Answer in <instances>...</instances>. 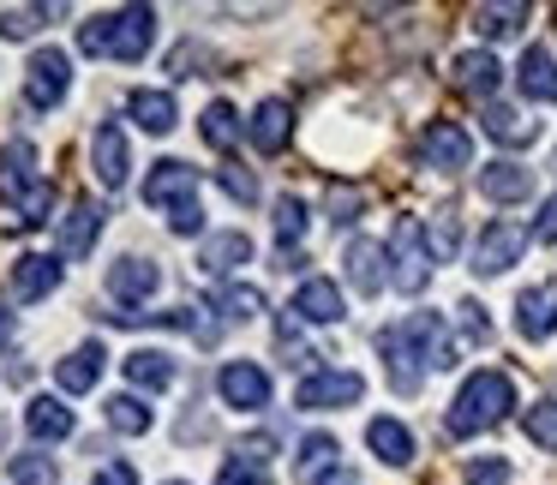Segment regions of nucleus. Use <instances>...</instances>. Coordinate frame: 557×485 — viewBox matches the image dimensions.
I'll list each match as a JSON object with an SVG mask.
<instances>
[{"label": "nucleus", "instance_id": "9b49d317", "mask_svg": "<svg viewBox=\"0 0 557 485\" xmlns=\"http://www.w3.org/2000/svg\"><path fill=\"white\" fill-rule=\"evenodd\" d=\"M216 389H222V401L240 408V413L270 408V377H264V365H252V360H228L216 372Z\"/></svg>", "mask_w": 557, "mask_h": 485}, {"label": "nucleus", "instance_id": "b1692460", "mask_svg": "<svg viewBox=\"0 0 557 485\" xmlns=\"http://www.w3.org/2000/svg\"><path fill=\"white\" fill-rule=\"evenodd\" d=\"M102 377V341H85V348H73L61 365H54V384L66 389V396H85V389H97Z\"/></svg>", "mask_w": 557, "mask_h": 485}, {"label": "nucleus", "instance_id": "2f4dec72", "mask_svg": "<svg viewBox=\"0 0 557 485\" xmlns=\"http://www.w3.org/2000/svg\"><path fill=\"white\" fill-rule=\"evenodd\" d=\"M102 420H109V425H114V432H121V437H145L157 413H150V408H145V401H138V396H109V401H102Z\"/></svg>", "mask_w": 557, "mask_h": 485}, {"label": "nucleus", "instance_id": "7ed1b4c3", "mask_svg": "<svg viewBox=\"0 0 557 485\" xmlns=\"http://www.w3.org/2000/svg\"><path fill=\"white\" fill-rule=\"evenodd\" d=\"M509 408H516V384H509L504 372H473L468 384L456 389L444 425H449V437H480V432H492V425H504Z\"/></svg>", "mask_w": 557, "mask_h": 485}, {"label": "nucleus", "instance_id": "a878e982", "mask_svg": "<svg viewBox=\"0 0 557 485\" xmlns=\"http://www.w3.org/2000/svg\"><path fill=\"white\" fill-rule=\"evenodd\" d=\"M126 114H133V121L145 126L150 138L174 133V121H181V109H174L169 90H133V97H126Z\"/></svg>", "mask_w": 557, "mask_h": 485}, {"label": "nucleus", "instance_id": "1a4fd4ad", "mask_svg": "<svg viewBox=\"0 0 557 485\" xmlns=\"http://www.w3.org/2000/svg\"><path fill=\"white\" fill-rule=\"evenodd\" d=\"M90 169H97V181L109 186H126V174H133V145H126V126L121 121H97V133H90Z\"/></svg>", "mask_w": 557, "mask_h": 485}, {"label": "nucleus", "instance_id": "79ce46f5", "mask_svg": "<svg viewBox=\"0 0 557 485\" xmlns=\"http://www.w3.org/2000/svg\"><path fill=\"white\" fill-rule=\"evenodd\" d=\"M216 181H222V192H228L234 204H258V181H252L246 169H222Z\"/></svg>", "mask_w": 557, "mask_h": 485}, {"label": "nucleus", "instance_id": "c9c22d12", "mask_svg": "<svg viewBox=\"0 0 557 485\" xmlns=\"http://www.w3.org/2000/svg\"><path fill=\"white\" fill-rule=\"evenodd\" d=\"M205 138L216 150H228L234 138H240V114H234L228 102H210V109H205Z\"/></svg>", "mask_w": 557, "mask_h": 485}, {"label": "nucleus", "instance_id": "c85d7f7f", "mask_svg": "<svg viewBox=\"0 0 557 485\" xmlns=\"http://www.w3.org/2000/svg\"><path fill=\"white\" fill-rule=\"evenodd\" d=\"M330 468H342V444H336L330 432H306V437H300V456H294V473L312 485L318 473H330Z\"/></svg>", "mask_w": 557, "mask_h": 485}, {"label": "nucleus", "instance_id": "58836bf2", "mask_svg": "<svg viewBox=\"0 0 557 485\" xmlns=\"http://www.w3.org/2000/svg\"><path fill=\"white\" fill-rule=\"evenodd\" d=\"M37 18H49V13H42V7H7V13H0V37L25 42L30 30H37Z\"/></svg>", "mask_w": 557, "mask_h": 485}, {"label": "nucleus", "instance_id": "4be33fe9", "mask_svg": "<svg viewBox=\"0 0 557 485\" xmlns=\"http://www.w3.org/2000/svg\"><path fill=\"white\" fill-rule=\"evenodd\" d=\"M54 288H61V258L25 252L13 264V294H18V300H49Z\"/></svg>", "mask_w": 557, "mask_h": 485}, {"label": "nucleus", "instance_id": "cd10ccee", "mask_svg": "<svg viewBox=\"0 0 557 485\" xmlns=\"http://www.w3.org/2000/svg\"><path fill=\"white\" fill-rule=\"evenodd\" d=\"M25 432L42 437V444H61V437H73V408H66V401L37 396V401L25 408Z\"/></svg>", "mask_w": 557, "mask_h": 485}, {"label": "nucleus", "instance_id": "c756f323", "mask_svg": "<svg viewBox=\"0 0 557 485\" xmlns=\"http://www.w3.org/2000/svg\"><path fill=\"white\" fill-rule=\"evenodd\" d=\"M528 7L521 0H504V7H480L473 13V30H480L485 42H504V37H521V25H528Z\"/></svg>", "mask_w": 557, "mask_h": 485}, {"label": "nucleus", "instance_id": "39448f33", "mask_svg": "<svg viewBox=\"0 0 557 485\" xmlns=\"http://www.w3.org/2000/svg\"><path fill=\"white\" fill-rule=\"evenodd\" d=\"M437 270V252H432V234H425L420 216H396L389 228V288L396 294H425Z\"/></svg>", "mask_w": 557, "mask_h": 485}, {"label": "nucleus", "instance_id": "20e7f679", "mask_svg": "<svg viewBox=\"0 0 557 485\" xmlns=\"http://www.w3.org/2000/svg\"><path fill=\"white\" fill-rule=\"evenodd\" d=\"M0 204H13L25 228H42L54 216V186L37 174V150L25 138H13L0 150Z\"/></svg>", "mask_w": 557, "mask_h": 485}, {"label": "nucleus", "instance_id": "de8ad7c7", "mask_svg": "<svg viewBox=\"0 0 557 485\" xmlns=\"http://www.w3.org/2000/svg\"><path fill=\"white\" fill-rule=\"evenodd\" d=\"M533 240H540V246H552V240H557V192L545 198L540 216H533Z\"/></svg>", "mask_w": 557, "mask_h": 485}, {"label": "nucleus", "instance_id": "72a5a7b5", "mask_svg": "<svg viewBox=\"0 0 557 485\" xmlns=\"http://www.w3.org/2000/svg\"><path fill=\"white\" fill-rule=\"evenodd\" d=\"M216 312H222V324H252V318L264 312V294L246 288V282H234V288L216 294Z\"/></svg>", "mask_w": 557, "mask_h": 485}, {"label": "nucleus", "instance_id": "e433bc0d", "mask_svg": "<svg viewBox=\"0 0 557 485\" xmlns=\"http://www.w3.org/2000/svg\"><path fill=\"white\" fill-rule=\"evenodd\" d=\"M360 210H366L360 186H330V222H336V228H354V222H360Z\"/></svg>", "mask_w": 557, "mask_h": 485}, {"label": "nucleus", "instance_id": "4468645a", "mask_svg": "<svg viewBox=\"0 0 557 485\" xmlns=\"http://www.w3.org/2000/svg\"><path fill=\"white\" fill-rule=\"evenodd\" d=\"M389 246L384 240H348V252H342V270H348L354 294H384L389 282Z\"/></svg>", "mask_w": 557, "mask_h": 485}, {"label": "nucleus", "instance_id": "5701e85b", "mask_svg": "<svg viewBox=\"0 0 557 485\" xmlns=\"http://www.w3.org/2000/svg\"><path fill=\"white\" fill-rule=\"evenodd\" d=\"M480 192L492 198V204H521V198L533 192V169H521V162H485Z\"/></svg>", "mask_w": 557, "mask_h": 485}, {"label": "nucleus", "instance_id": "0eeeda50", "mask_svg": "<svg viewBox=\"0 0 557 485\" xmlns=\"http://www.w3.org/2000/svg\"><path fill=\"white\" fill-rule=\"evenodd\" d=\"M66 90H73V61L61 49H37L25 66V102L30 109H61Z\"/></svg>", "mask_w": 557, "mask_h": 485}, {"label": "nucleus", "instance_id": "6ab92c4d", "mask_svg": "<svg viewBox=\"0 0 557 485\" xmlns=\"http://www.w3.org/2000/svg\"><path fill=\"white\" fill-rule=\"evenodd\" d=\"M102 222H109V210L90 204V198H78V204L61 216V252H66V258H90V252H97Z\"/></svg>", "mask_w": 557, "mask_h": 485}, {"label": "nucleus", "instance_id": "dca6fc26", "mask_svg": "<svg viewBox=\"0 0 557 485\" xmlns=\"http://www.w3.org/2000/svg\"><path fill=\"white\" fill-rule=\"evenodd\" d=\"M288 133H294V109L282 97L258 102L252 121H246V138H252L258 157H276V150H288Z\"/></svg>", "mask_w": 557, "mask_h": 485}, {"label": "nucleus", "instance_id": "412c9836", "mask_svg": "<svg viewBox=\"0 0 557 485\" xmlns=\"http://www.w3.org/2000/svg\"><path fill=\"white\" fill-rule=\"evenodd\" d=\"M480 126H485V138H492V145H509V150H521V145H533V138H540V121H528V109H509V102H485Z\"/></svg>", "mask_w": 557, "mask_h": 485}, {"label": "nucleus", "instance_id": "f8f14e48", "mask_svg": "<svg viewBox=\"0 0 557 485\" xmlns=\"http://www.w3.org/2000/svg\"><path fill=\"white\" fill-rule=\"evenodd\" d=\"M516 336L521 341H552L557 336V288H552V282L521 288V300H516Z\"/></svg>", "mask_w": 557, "mask_h": 485}, {"label": "nucleus", "instance_id": "8fccbe9b", "mask_svg": "<svg viewBox=\"0 0 557 485\" xmlns=\"http://www.w3.org/2000/svg\"><path fill=\"white\" fill-rule=\"evenodd\" d=\"M13 341V312H0V348Z\"/></svg>", "mask_w": 557, "mask_h": 485}, {"label": "nucleus", "instance_id": "f3484780", "mask_svg": "<svg viewBox=\"0 0 557 485\" xmlns=\"http://www.w3.org/2000/svg\"><path fill=\"white\" fill-rule=\"evenodd\" d=\"M240 264H252V234H240V228H222L198 246V270L205 276H234Z\"/></svg>", "mask_w": 557, "mask_h": 485}, {"label": "nucleus", "instance_id": "37998d69", "mask_svg": "<svg viewBox=\"0 0 557 485\" xmlns=\"http://www.w3.org/2000/svg\"><path fill=\"white\" fill-rule=\"evenodd\" d=\"M216 485H264V468H252V461L228 456V461H222V473H216Z\"/></svg>", "mask_w": 557, "mask_h": 485}, {"label": "nucleus", "instance_id": "ea45409f", "mask_svg": "<svg viewBox=\"0 0 557 485\" xmlns=\"http://www.w3.org/2000/svg\"><path fill=\"white\" fill-rule=\"evenodd\" d=\"M425 234H432V252H437V258H456V246H461L456 210H437V222H432V228H425Z\"/></svg>", "mask_w": 557, "mask_h": 485}, {"label": "nucleus", "instance_id": "473e14b6", "mask_svg": "<svg viewBox=\"0 0 557 485\" xmlns=\"http://www.w3.org/2000/svg\"><path fill=\"white\" fill-rule=\"evenodd\" d=\"M306 222H312V210H306V198L282 192V198H276V240H282V252H294V246L306 240Z\"/></svg>", "mask_w": 557, "mask_h": 485}, {"label": "nucleus", "instance_id": "a19ab883", "mask_svg": "<svg viewBox=\"0 0 557 485\" xmlns=\"http://www.w3.org/2000/svg\"><path fill=\"white\" fill-rule=\"evenodd\" d=\"M468 485H509V461H504V456L468 461Z\"/></svg>", "mask_w": 557, "mask_h": 485}, {"label": "nucleus", "instance_id": "49530a36", "mask_svg": "<svg viewBox=\"0 0 557 485\" xmlns=\"http://www.w3.org/2000/svg\"><path fill=\"white\" fill-rule=\"evenodd\" d=\"M456 312H461V329H468V341H492V324H485V306L461 300Z\"/></svg>", "mask_w": 557, "mask_h": 485}, {"label": "nucleus", "instance_id": "bb28decb", "mask_svg": "<svg viewBox=\"0 0 557 485\" xmlns=\"http://www.w3.org/2000/svg\"><path fill=\"white\" fill-rule=\"evenodd\" d=\"M366 444H372V456L384 461V468H408L413 461V432L401 420H372L366 425Z\"/></svg>", "mask_w": 557, "mask_h": 485}, {"label": "nucleus", "instance_id": "7c9ffc66", "mask_svg": "<svg viewBox=\"0 0 557 485\" xmlns=\"http://www.w3.org/2000/svg\"><path fill=\"white\" fill-rule=\"evenodd\" d=\"M126 377H133V389H169L174 360L162 348H138V353H126Z\"/></svg>", "mask_w": 557, "mask_h": 485}, {"label": "nucleus", "instance_id": "393cba45", "mask_svg": "<svg viewBox=\"0 0 557 485\" xmlns=\"http://www.w3.org/2000/svg\"><path fill=\"white\" fill-rule=\"evenodd\" d=\"M516 85H521V97H528V102H557V61H552V49H528V54H521Z\"/></svg>", "mask_w": 557, "mask_h": 485}, {"label": "nucleus", "instance_id": "f03ea898", "mask_svg": "<svg viewBox=\"0 0 557 485\" xmlns=\"http://www.w3.org/2000/svg\"><path fill=\"white\" fill-rule=\"evenodd\" d=\"M157 42V7H121V13H97L78 25V49L85 54H114V61H145Z\"/></svg>", "mask_w": 557, "mask_h": 485}, {"label": "nucleus", "instance_id": "f257e3e1", "mask_svg": "<svg viewBox=\"0 0 557 485\" xmlns=\"http://www.w3.org/2000/svg\"><path fill=\"white\" fill-rule=\"evenodd\" d=\"M377 353H384V372L396 396H413L425 384V372H449L456 365V341H449V324L437 312H408L401 324L377 329Z\"/></svg>", "mask_w": 557, "mask_h": 485}, {"label": "nucleus", "instance_id": "9d476101", "mask_svg": "<svg viewBox=\"0 0 557 485\" xmlns=\"http://www.w3.org/2000/svg\"><path fill=\"white\" fill-rule=\"evenodd\" d=\"M420 162H425V169H437V174H461L473 162V138L461 133L456 121H432L420 133Z\"/></svg>", "mask_w": 557, "mask_h": 485}, {"label": "nucleus", "instance_id": "3c124183", "mask_svg": "<svg viewBox=\"0 0 557 485\" xmlns=\"http://www.w3.org/2000/svg\"><path fill=\"white\" fill-rule=\"evenodd\" d=\"M169 485H186V480H169Z\"/></svg>", "mask_w": 557, "mask_h": 485}, {"label": "nucleus", "instance_id": "2eb2a0df", "mask_svg": "<svg viewBox=\"0 0 557 485\" xmlns=\"http://www.w3.org/2000/svg\"><path fill=\"white\" fill-rule=\"evenodd\" d=\"M186 198H198V169H186V162H157V169L145 174V204H157V210H174V204H186Z\"/></svg>", "mask_w": 557, "mask_h": 485}, {"label": "nucleus", "instance_id": "4c0bfd02", "mask_svg": "<svg viewBox=\"0 0 557 485\" xmlns=\"http://www.w3.org/2000/svg\"><path fill=\"white\" fill-rule=\"evenodd\" d=\"M13 480L18 485H54V461L37 456V449H25V456H13Z\"/></svg>", "mask_w": 557, "mask_h": 485}, {"label": "nucleus", "instance_id": "a211bd4d", "mask_svg": "<svg viewBox=\"0 0 557 485\" xmlns=\"http://www.w3.org/2000/svg\"><path fill=\"white\" fill-rule=\"evenodd\" d=\"M456 90H468V97H480V102H497V85H504V66H497V54L492 49H468V54H456Z\"/></svg>", "mask_w": 557, "mask_h": 485}, {"label": "nucleus", "instance_id": "6e6552de", "mask_svg": "<svg viewBox=\"0 0 557 485\" xmlns=\"http://www.w3.org/2000/svg\"><path fill=\"white\" fill-rule=\"evenodd\" d=\"M360 396H366V377L360 372H306L300 389H294V408L330 413V408H354Z\"/></svg>", "mask_w": 557, "mask_h": 485}, {"label": "nucleus", "instance_id": "f704fd0d", "mask_svg": "<svg viewBox=\"0 0 557 485\" xmlns=\"http://www.w3.org/2000/svg\"><path fill=\"white\" fill-rule=\"evenodd\" d=\"M521 425H528V437L545 449V456H557V401H552V396H545V401H533V408H528V420H521Z\"/></svg>", "mask_w": 557, "mask_h": 485}, {"label": "nucleus", "instance_id": "423d86ee", "mask_svg": "<svg viewBox=\"0 0 557 485\" xmlns=\"http://www.w3.org/2000/svg\"><path fill=\"white\" fill-rule=\"evenodd\" d=\"M521 252H528V228H516V222H492V228H480V240H473L468 270L473 276H504L509 264H521Z\"/></svg>", "mask_w": 557, "mask_h": 485}, {"label": "nucleus", "instance_id": "a18cd8bd", "mask_svg": "<svg viewBox=\"0 0 557 485\" xmlns=\"http://www.w3.org/2000/svg\"><path fill=\"white\" fill-rule=\"evenodd\" d=\"M90 485H138V468L133 461H102V468L90 473Z\"/></svg>", "mask_w": 557, "mask_h": 485}, {"label": "nucleus", "instance_id": "c03bdc74", "mask_svg": "<svg viewBox=\"0 0 557 485\" xmlns=\"http://www.w3.org/2000/svg\"><path fill=\"white\" fill-rule=\"evenodd\" d=\"M169 228H174V234H198V228H205V204H198V198L174 204V210H169Z\"/></svg>", "mask_w": 557, "mask_h": 485}, {"label": "nucleus", "instance_id": "aec40b11", "mask_svg": "<svg viewBox=\"0 0 557 485\" xmlns=\"http://www.w3.org/2000/svg\"><path fill=\"white\" fill-rule=\"evenodd\" d=\"M294 318H306V324H342V288L336 282H324V276H306L300 288H294V306H288Z\"/></svg>", "mask_w": 557, "mask_h": 485}, {"label": "nucleus", "instance_id": "ddd939ff", "mask_svg": "<svg viewBox=\"0 0 557 485\" xmlns=\"http://www.w3.org/2000/svg\"><path fill=\"white\" fill-rule=\"evenodd\" d=\"M157 288H162V270L150 264V258H133V252H126V258H114V264H109V294H114L121 306H145Z\"/></svg>", "mask_w": 557, "mask_h": 485}, {"label": "nucleus", "instance_id": "09e8293b", "mask_svg": "<svg viewBox=\"0 0 557 485\" xmlns=\"http://www.w3.org/2000/svg\"><path fill=\"white\" fill-rule=\"evenodd\" d=\"M312 485H360V480H354V473L348 468H330V473H318V480Z\"/></svg>", "mask_w": 557, "mask_h": 485}]
</instances>
